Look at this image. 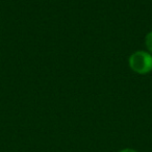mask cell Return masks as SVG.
Returning <instances> with one entry per match:
<instances>
[{
    "label": "cell",
    "mask_w": 152,
    "mask_h": 152,
    "mask_svg": "<svg viewBox=\"0 0 152 152\" xmlns=\"http://www.w3.org/2000/svg\"><path fill=\"white\" fill-rule=\"evenodd\" d=\"M145 43H146V47H147V49L149 50V52L152 53V31H150L149 34L146 36Z\"/></svg>",
    "instance_id": "2"
},
{
    "label": "cell",
    "mask_w": 152,
    "mask_h": 152,
    "mask_svg": "<svg viewBox=\"0 0 152 152\" xmlns=\"http://www.w3.org/2000/svg\"><path fill=\"white\" fill-rule=\"evenodd\" d=\"M131 70L137 74H147L152 70V56L145 51H137L129 57Z\"/></svg>",
    "instance_id": "1"
},
{
    "label": "cell",
    "mask_w": 152,
    "mask_h": 152,
    "mask_svg": "<svg viewBox=\"0 0 152 152\" xmlns=\"http://www.w3.org/2000/svg\"><path fill=\"white\" fill-rule=\"evenodd\" d=\"M120 152H137V151H135V150H133V149H130V148H126V149L121 150Z\"/></svg>",
    "instance_id": "3"
}]
</instances>
